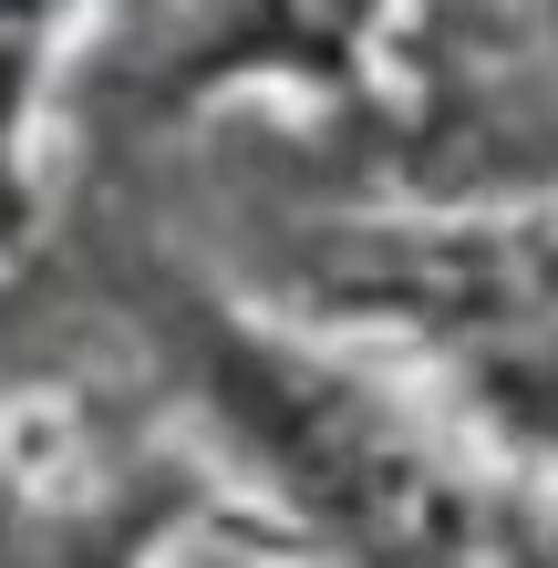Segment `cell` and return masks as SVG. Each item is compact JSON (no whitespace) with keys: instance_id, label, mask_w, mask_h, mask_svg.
I'll return each mask as SVG.
<instances>
[{"instance_id":"1","label":"cell","mask_w":558,"mask_h":568,"mask_svg":"<svg viewBox=\"0 0 558 568\" xmlns=\"http://www.w3.org/2000/svg\"><path fill=\"white\" fill-rule=\"evenodd\" d=\"M62 0H0V217H11V165H21V104H31V73H42V42H52Z\"/></svg>"}]
</instances>
